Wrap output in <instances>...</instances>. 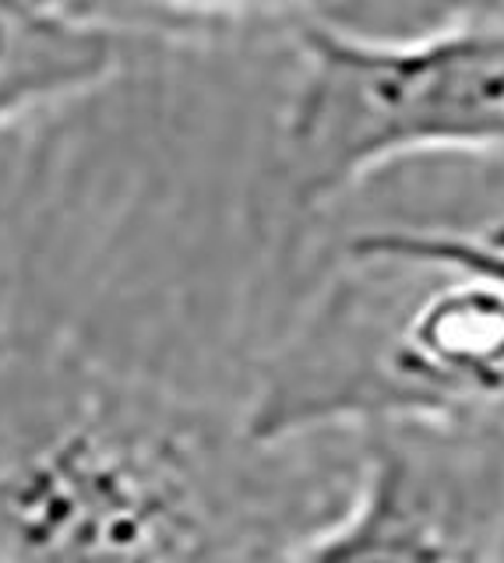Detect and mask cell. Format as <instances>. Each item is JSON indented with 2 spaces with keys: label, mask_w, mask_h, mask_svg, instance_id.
I'll use <instances>...</instances> for the list:
<instances>
[{
  "label": "cell",
  "mask_w": 504,
  "mask_h": 563,
  "mask_svg": "<svg viewBox=\"0 0 504 563\" xmlns=\"http://www.w3.org/2000/svg\"><path fill=\"white\" fill-rule=\"evenodd\" d=\"M46 331H0V560H297L353 462Z\"/></svg>",
  "instance_id": "obj_1"
},
{
  "label": "cell",
  "mask_w": 504,
  "mask_h": 563,
  "mask_svg": "<svg viewBox=\"0 0 504 563\" xmlns=\"http://www.w3.org/2000/svg\"><path fill=\"white\" fill-rule=\"evenodd\" d=\"M262 440L377 422L504 427V278L434 225H371L272 352L243 405Z\"/></svg>",
  "instance_id": "obj_2"
},
{
  "label": "cell",
  "mask_w": 504,
  "mask_h": 563,
  "mask_svg": "<svg viewBox=\"0 0 504 563\" xmlns=\"http://www.w3.org/2000/svg\"><path fill=\"white\" fill-rule=\"evenodd\" d=\"M280 123L293 208L321 211L424 155H504V14L371 32L315 18L293 32Z\"/></svg>",
  "instance_id": "obj_3"
},
{
  "label": "cell",
  "mask_w": 504,
  "mask_h": 563,
  "mask_svg": "<svg viewBox=\"0 0 504 563\" xmlns=\"http://www.w3.org/2000/svg\"><path fill=\"white\" fill-rule=\"evenodd\" d=\"M346 497L297 560H491L504 553V427L377 422Z\"/></svg>",
  "instance_id": "obj_4"
},
{
  "label": "cell",
  "mask_w": 504,
  "mask_h": 563,
  "mask_svg": "<svg viewBox=\"0 0 504 563\" xmlns=\"http://www.w3.org/2000/svg\"><path fill=\"white\" fill-rule=\"evenodd\" d=\"M131 46L54 0H0V128L107 88Z\"/></svg>",
  "instance_id": "obj_5"
},
{
  "label": "cell",
  "mask_w": 504,
  "mask_h": 563,
  "mask_svg": "<svg viewBox=\"0 0 504 563\" xmlns=\"http://www.w3.org/2000/svg\"><path fill=\"white\" fill-rule=\"evenodd\" d=\"M131 43L219 46L297 32L328 14L332 0H54Z\"/></svg>",
  "instance_id": "obj_6"
},
{
  "label": "cell",
  "mask_w": 504,
  "mask_h": 563,
  "mask_svg": "<svg viewBox=\"0 0 504 563\" xmlns=\"http://www.w3.org/2000/svg\"><path fill=\"white\" fill-rule=\"evenodd\" d=\"M469 14H504V0H332V22L371 32H409Z\"/></svg>",
  "instance_id": "obj_7"
},
{
  "label": "cell",
  "mask_w": 504,
  "mask_h": 563,
  "mask_svg": "<svg viewBox=\"0 0 504 563\" xmlns=\"http://www.w3.org/2000/svg\"><path fill=\"white\" fill-rule=\"evenodd\" d=\"M434 229H438V236H441L445 246H451L456 254L476 261V264H483L486 272H494V275L504 278V240L486 236L483 229H473V233H465V229H445V225H434Z\"/></svg>",
  "instance_id": "obj_8"
},
{
  "label": "cell",
  "mask_w": 504,
  "mask_h": 563,
  "mask_svg": "<svg viewBox=\"0 0 504 563\" xmlns=\"http://www.w3.org/2000/svg\"><path fill=\"white\" fill-rule=\"evenodd\" d=\"M486 236H494V240H504V216H497L494 222H486V225H480Z\"/></svg>",
  "instance_id": "obj_9"
}]
</instances>
